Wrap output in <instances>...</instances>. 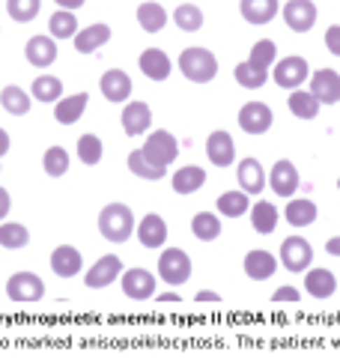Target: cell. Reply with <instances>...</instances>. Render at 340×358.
<instances>
[{"mask_svg":"<svg viewBox=\"0 0 340 358\" xmlns=\"http://www.w3.org/2000/svg\"><path fill=\"white\" fill-rule=\"evenodd\" d=\"M304 289H308L311 299H332L337 289V278L328 268H313V272L304 275Z\"/></svg>","mask_w":340,"mask_h":358,"instance_id":"cell-27","label":"cell"},{"mask_svg":"<svg viewBox=\"0 0 340 358\" xmlns=\"http://www.w3.org/2000/svg\"><path fill=\"white\" fill-rule=\"evenodd\" d=\"M311 96L320 105H337L340 102V75L334 69H320L311 78Z\"/></svg>","mask_w":340,"mask_h":358,"instance_id":"cell-13","label":"cell"},{"mask_svg":"<svg viewBox=\"0 0 340 358\" xmlns=\"http://www.w3.org/2000/svg\"><path fill=\"white\" fill-rule=\"evenodd\" d=\"M233 78H236V84L245 87V90H260V87L266 84L269 72H260V69H254V66L245 60V63H239V66L233 69Z\"/></svg>","mask_w":340,"mask_h":358,"instance_id":"cell-44","label":"cell"},{"mask_svg":"<svg viewBox=\"0 0 340 358\" xmlns=\"http://www.w3.org/2000/svg\"><path fill=\"white\" fill-rule=\"evenodd\" d=\"M39 6H42V0H6V13L18 24H27V21L36 18Z\"/></svg>","mask_w":340,"mask_h":358,"instance_id":"cell-43","label":"cell"},{"mask_svg":"<svg viewBox=\"0 0 340 358\" xmlns=\"http://www.w3.org/2000/svg\"><path fill=\"white\" fill-rule=\"evenodd\" d=\"M138 24L146 33H158V30L167 24V9L162 3H153V0H146V3L138 6Z\"/></svg>","mask_w":340,"mask_h":358,"instance_id":"cell-32","label":"cell"},{"mask_svg":"<svg viewBox=\"0 0 340 358\" xmlns=\"http://www.w3.org/2000/svg\"><path fill=\"white\" fill-rule=\"evenodd\" d=\"M87 102H90L87 93H75V96L60 99V102L54 105V120L60 122V126H72V122H78V120L84 117Z\"/></svg>","mask_w":340,"mask_h":358,"instance_id":"cell-25","label":"cell"},{"mask_svg":"<svg viewBox=\"0 0 340 358\" xmlns=\"http://www.w3.org/2000/svg\"><path fill=\"white\" fill-rule=\"evenodd\" d=\"M78 162H84V164H99L101 162V155H105V147H101V141L96 138V134H81L78 138Z\"/></svg>","mask_w":340,"mask_h":358,"instance_id":"cell-41","label":"cell"},{"mask_svg":"<svg viewBox=\"0 0 340 358\" xmlns=\"http://www.w3.org/2000/svg\"><path fill=\"white\" fill-rule=\"evenodd\" d=\"M191 233H194V239H200V242H215L221 236L218 215H212V212H197V215L191 218Z\"/></svg>","mask_w":340,"mask_h":358,"instance_id":"cell-34","label":"cell"},{"mask_svg":"<svg viewBox=\"0 0 340 358\" xmlns=\"http://www.w3.org/2000/svg\"><path fill=\"white\" fill-rule=\"evenodd\" d=\"M24 57L30 66H36V69H48L57 60V42L51 36H30L24 45Z\"/></svg>","mask_w":340,"mask_h":358,"instance_id":"cell-20","label":"cell"},{"mask_svg":"<svg viewBox=\"0 0 340 358\" xmlns=\"http://www.w3.org/2000/svg\"><path fill=\"white\" fill-rule=\"evenodd\" d=\"M111 42V27L108 24H90L84 30H78V36H75V51L78 54H93L99 51L101 45H108Z\"/></svg>","mask_w":340,"mask_h":358,"instance_id":"cell-26","label":"cell"},{"mask_svg":"<svg viewBox=\"0 0 340 358\" xmlns=\"http://www.w3.org/2000/svg\"><path fill=\"white\" fill-rule=\"evenodd\" d=\"M122 293L134 301L155 299V275L146 268H129V272H122Z\"/></svg>","mask_w":340,"mask_h":358,"instance_id":"cell-12","label":"cell"},{"mask_svg":"<svg viewBox=\"0 0 340 358\" xmlns=\"http://www.w3.org/2000/svg\"><path fill=\"white\" fill-rule=\"evenodd\" d=\"M271 122H275V114L263 102H248L239 108V126L245 134H266L271 129Z\"/></svg>","mask_w":340,"mask_h":358,"instance_id":"cell-11","label":"cell"},{"mask_svg":"<svg viewBox=\"0 0 340 358\" xmlns=\"http://www.w3.org/2000/svg\"><path fill=\"white\" fill-rule=\"evenodd\" d=\"M42 167L48 176H63L66 171H69V152H66L63 147H48L42 155Z\"/></svg>","mask_w":340,"mask_h":358,"instance_id":"cell-42","label":"cell"},{"mask_svg":"<svg viewBox=\"0 0 340 358\" xmlns=\"http://www.w3.org/2000/svg\"><path fill=\"white\" fill-rule=\"evenodd\" d=\"M325 251L332 254V257H340V236H334V239H328L325 242Z\"/></svg>","mask_w":340,"mask_h":358,"instance_id":"cell-49","label":"cell"},{"mask_svg":"<svg viewBox=\"0 0 340 358\" xmlns=\"http://www.w3.org/2000/svg\"><path fill=\"white\" fill-rule=\"evenodd\" d=\"M337 188H340V179H337Z\"/></svg>","mask_w":340,"mask_h":358,"instance_id":"cell-53","label":"cell"},{"mask_svg":"<svg viewBox=\"0 0 340 358\" xmlns=\"http://www.w3.org/2000/svg\"><path fill=\"white\" fill-rule=\"evenodd\" d=\"M6 152H9V134H6L3 129H0V159H3Z\"/></svg>","mask_w":340,"mask_h":358,"instance_id":"cell-51","label":"cell"},{"mask_svg":"<svg viewBox=\"0 0 340 358\" xmlns=\"http://www.w3.org/2000/svg\"><path fill=\"white\" fill-rule=\"evenodd\" d=\"M269 188L275 192L278 197H292L302 188V176H299V167L292 164L290 159H281L275 162V167H271L269 173Z\"/></svg>","mask_w":340,"mask_h":358,"instance_id":"cell-8","label":"cell"},{"mask_svg":"<svg viewBox=\"0 0 340 358\" xmlns=\"http://www.w3.org/2000/svg\"><path fill=\"white\" fill-rule=\"evenodd\" d=\"M60 9H66V13H75V9H81L84 6V0H54Z\"/></svg>","mask_w":340,"mask_h":358,"instance_id":"cell-48","label":"cell"},{"mask_svg":"<svg viewBox=\"0 0 340 358\" xmlns=\"http://www.w3.org/2000/svg\"><path fill=\"white\" fill-rule=\"evenodd\" d=\"M30 96L36 99V102H42V105H57L63 99V81L60 78H54V75H39L36 81H33V87H30Z\"/></svg>","mask_w":340,"mask_h":358,"instance_id":"cell-29","label":"cell"},{"mask_svg":"<svg viewBox=\"0 0 340 358\" xmlns=\"http://www.w3.org/2000/svg\"><path fill=\"white\" fill-rule=\"evenodd\" d=\"M302 299V293L296 287H281V289H275V296H271V301H299Z\"/></svg>","mask_w":340,"mask_h":358,"instance_id":"cell-46","label":"cell"},{"mask_svg":"<svg viewBox=\"0 0 340 358\" xmlns=\"http://www.w3.org/2000/svg\"><path fill=\"white\" fill-rule=\"evenodd\" d=\"M325 48H328V54L340 57V24H332L325 30Z\"/></svg>","mask_w":340,"mask_h":358,"instance_id":"cell-45","label":"cell"},{"mask_svg":"<svg viewBox=\"0 0 340 358\" xmlns=\"http://www.w3.org/2000/svg\"><path fill=\"white\" fill-rule=\"evenodd\" d=\"M129 171H132L134 176L146 179V182H158V179H164V176H167L164 167L150 164V162H146V155H143L141 150H134V152L129 155Z\"/></svg>","mask_w":340,"mask_h":358,"instance_id":"cell-39","label":"cell"},{"mask_svg":"<svg viewBox=\"0 0 340 358\" xmlns=\"http://www.w3.org/2000/svg\"><path fill=\"white\" fill-rule=\"evenodd\" d=\"M278 209L275 203H269V200H260V203L251 206V224H254V230L260 233V236H269V233H275L278 227Z\"/></svg>","mask_w":340,"mask_h":358,"instance_id":"cell-31","label":"cell"},{"mask_svg":"<svg viewBox=\"0 0 340 358\" xmlns=\"http://www.w3.org/2000/svg\"><path fill=\"white\" fill-rule=\"evenodd\" d=\"M290 114H296L299 120H316V114H320V102L311 96V90H296L290 99Z\"/></svg>","mask_w":340,"mask_h":358,"instance_id":"cell-36","label":"cell"},{"mask_svg":"<svg viewBox=\"0 0 340 358\" xmlns=\"http://www.w3.org/2000/svg\"><path fill=\"white\" fill-rule=\"evenodd\" d=\"M27 242H30V233H27L24 224H18V221L0 224V248L18 251V248H27Z\"/></svg>","mask_w":340,"mask_h":358,"instance_id":"cell-33","label":"cell"},{"mask_svg":"<svg viewBox=\"0 0 340 358\" xmlns=\"http://www.w3.org/2000/svg\"><path fill=\"white\" fill-rule=\"evenodd\" d=\"M120 272H122V260H120V257L117 254H105V257H99V260L87 268L84 287H90V289L111 287L120 278Z\"/></svg>","mask_w":340,"mask_h":358,"instance_id":"cell-9","label":"cell"},{"mask_svg":"<svg viewBox=\"0 0 340 358\" xmlns=\"http://www.w3.org/2000/svg\"><path fill=\"white\" fill-rule=\"evenodd\" d=\"M248 63H251L254 69L271 75V66L278 63V45L271 42V39H260L254 48H251V57H248Z\"/></svg>","mask_w":340,"mask_h":358,"instance_id":"cell-35","label":"cell"},{"mask_svg":"<svg viewBox=\"0 0 340 358\" xmlns=\"http://www.w3.org/2000/svg\"><path fill=\"white\" fill-rule=\"evenodd\" d=\"M9 209H13V197H9L6 188H0V221L9 215Z\"/></svg>","mask_w":340,"mask_h":358,"instance_id":"cell-47","label":"cell"},{"mask_svg":"<svg viewBox=\"0 0 340 358\" xmlns=\"http://www.w3.org/2000/svg\"><path fill=\"white\" fill-rule=\"evenodd\" d=\"M170 185H173L176 194H194V192H200V188L206 185V171L197 167V164H185V167H179V171L173 173Z\"/></svg>","mask_w":340,"mask_h":358,"instance_id":"cell-24","label":"cell"},{"mask_svg":"<svg viewBox=\"0 0 340 358\" xmlns=\"http://www.w3.org/2000/svg\"><path fill=\"white\" fill-rule=\"evenodd\" d=\"M236 179H239V192L245 194H260L266 188V171L257 159H242L236 167Z\"/></svg>","mask_w":340,"mask_h":358,"instance_id":"cell-19","label":"cell"},{"mask_svg":"<svg viewBox=\"0 0 340 358\" xmlns=\"http://www.w3.org/2000/svg\"><path fill=\"white\" fill-rule=\"evenodd\" d=\"M6 296L13 301H21V305H33V301L45 299V284L33 272H15L6 281Z\"/></svg>","mask_w":340,"mask_h":358,"instance_id":"cell-7","label":"cell"},{"mask_svg":"<svg viewBox=\"0 0 340 358\" xmlns=\"http://www.w3.org/2000/svg\"><path fill=\"white\" fill-rule=\"evenodd\" d=\"M197 301H221L218 293H212V289H200L197 293Z\"/></svg>","mask_w":340,"mask_h":358,"instance_id":"cell-50","label":"cell"},{"mask_svg":"<svg viewBox=\"0 0 340 358\" xmlns=\"http://www.w3.org/2000/svg\"><path fill=\"white\" fill-rule=\"evenodd\" d=\"M122 131L129 134V138H141V134L153 126V108L146 102H129L126 108H122Z\"/></svg>","mask_w":340,"mask_h":358,"instance_id":"cell-14","label":"cell"},{"mask_svg":"<svg viewBox=\"0 0 340 358\" xmlns=\"http://www.w3.org/2000/svg\"><path fill=\"white\" fill-rule=\"evenodd\" d=\"M173 21H176V27L179 30H185V33H197L203 27V13L194 6V3H179L173 9Z\"/></svg>","mask_w":340,"mask_h":358,"instance_id":"cell-40","label":"cell"},{"mask_svg":"<svg viewBox=\"0 0 340 358\" xmlns=\"http://www.w3.org/2000/svg\"><path fill=\"white\" fill-rule=\"evenodd\" d=\"M141 152L146 155V162H150V164L164 167V171H167V167L176 162V155H179V141H176L170 131L158 129V131H153L150 138H146V143L141 147Z\"/></svg>","mask_w":340,"mask_h":358,"instance_id":"cell-3","label":"cell"},{"mask_svg":"<svg viewBox=\"0 0 340 358\" xmlns=\"http://www.w3.org/2000/svg\"><path fill=\"white\" fill-rule=\"evenodd\" d=\"M0 105H3V110L6 114H13V117H27L33 99L21 87L9 84V87H3V93H0Z\"/></svg>","mask_w":340,"mask_h":358,"instance_id":"cell-30","label":"cell"},{"mask_svg":"<svg viewBox=\"0 0 340 358\" xmlns=\"http://www.w3.org/2000/svg\"><path fill=\"white\" fill-rule=\"evenodd\" d=\"M239 13L248 24L260 27V24H269L281 13V3L278 0H239Z\"/></svg>","mask_w":340,"mask_h":358,"instance_id":"cell-22","label":"cell"},{"mask_svg":"<svg viewBox=\"0 0 340 358\" xmlns=\"http://www.w3.org/2000/svg\"><path fill=\"white\" fill-rule=\"evenodd\" d=\"M138 66H141V72L150 78V81H167L170 78V57L162 51V48H146L141 57H138Z\"/></svg>","mask_w":340,"mask_h":358,"instance_id":"cell-23","label":"cell"},{"mask_svg":"<svg viewBox=\"0 0 340 358\" xmlns=\"http://www.w3.org/2000/svg\"><path fill=\"white\" fill-rule=\"evenodd\" d=\"M158 301H170V305H179V301H183V299H179V293H162V296H155Z\"/></svg>","mask_w":340,"mask_h":358,"instance_id":"cell-52","label":"cell"},{"mask_svg":"<svg viewBox=\"0 0 340 358\" xmlns=\"http://www.w3.org/2000/svg\"><path fill=\"white\" fill-rule=\"evenodd\" d=\"M287 272H308V266L313 263V248L304 236H290L281 242V260Z\"/></svg>","mask_w":340,"mask_h":358,"instance_id":"cell-6","label":"cell"},{"mask_svg":"<svg viewBox=\"0 0 340 358\" xmlns=\"http://www.w3.org/2000/svg\"><path fill=\"white\" fill-rule=\"evenodd\" d=\"M48 30H51V39H75L78 36V18H75V13H66V9L54 13L48 18Z\"/></svg>","mask_w":340,"mask_h":358,"instance_id":"cell-38","label":"cell"},{"mask_svg":"<svg viewBox=\"0 0 340 358\" xmlns=\"http://www.w3.org/2000/svg\"><path fill=\"white\" fill-rule=\"evenodd\" d=\"M242 266H245V275L251 278V281H269V278L278 272V260L269 251H263V248L248 251Z\"/></svg>","mask_w":340,"mask_h":358,"instance_id":"cell-21","label":"cell"},{"mask_svg":"<svg viewBox=\"0 0 340 358\" xmlns=\"http://www.w3.org/2000/svg\"><path fill=\"white\" fill-rule=\"evenodd\" d=\"M316 203L308 197H292L290 203H287V212H283V218H287L292 227H311V224L316 221Z\"/></svg>","mask_w":340,"mask_h":358,"instance_id":"cell-28","label":"cell"},{"mask_svg":"<svg viewBox=\"0 0 340 358\" xmlns=\"http://www.w3.org/2000/svg\"><path fill=\"white\" fill-rule=\"evenodd\" d=\"M134 215L126 203H108L105 209L99 212V233L105 236L108 242H126L132 239L134 233Z\"/></svg>","mask_w":340,"mask_h":358,"instance_id":"cell-1","label":"cell"},{"mask_svg":"<svg viewBox=\"0 0 340 358\" xmlns=\"http://www.w3.org/2000/svg\"><path fill=\"white\" fill-rule=\"evenodd\" d=\"M218 212L227 218H242L245 212H251V200L245 192H224L218 197Z\"/></svg>","mask_w":340,"mask_h":358,"instance_id":"cell-37","label":"cell"},{"mask_svg":"<svg viewBox=\"0 0 340 358\" xmlns=\"http://www.w3.org/2000/svg\"><path fill=\"white\" fill-rule=\"evenodd\" d=\"M84 260H81V251L72 248V245H60V248L51 251V272L57 278H75L81 275Z\"/></svg>","mask_w":340,"mask_h":358,"instance_id":"cell-17","label":"cell"},{"mask_svg":"<svg viewBox=\"0 0 340 358\" xmlns=\"http://www.w3.org/2000/svg\"><path fill=\"white\" fill-rule=\"evenodd\" d=\"M283 24L292 33H308L316 24V6L311 0H287V6L281 9Z\"/></svg>","mask_w":340,"mask_h":358,"instance_id":"cell-10","label":"cell"},{"mask_svg":"<svg viewBox=\"0 0 340 358\" xmlns=\"http://www.w3.org/2000/svg\"><path fill=\"white\" fill-rule=\"evenodd\" d=\"M206 155L215 167H230L236 162V143L230 138V131H224V129L212 131L206 138Z\"/></svg>","mask_w":340,"mask_h":358,"instance_id":"cell-15","label":"cell"},{"mask_svg":"<svg viewBox=\"0 0 340 358\" xmlns=\"http://www.w3.org/2000/svg\"><path fill=\"white\" fill-rule=\"evenodd\" d=\"M99 87H101V96H105L108 102H113V105L129 102V96H132V78L122 69H108L105 75H101Z\"/></svg>","mask_w":340,"mask_h":358,"instance_id":"cell-16","label":"cell"},{"mask_svg":"<svg viewBox=\"0 0 340 358\" xmlns=\"http://www.w3.org/2000/svg\"><path fill=\"white\" fill-rule=\"evenodd\" d=\"M158 278L167 287H183L191 278V260L183 248H167L158 257Z\"/></svg>","mask_w":340,"mask_h":358,"instance_id":"cell-4","label":"cell"},{"mask_svg":"<svg viewBox=\"0 0 340 358\" xmlns=\"http://www.w3.org/2000/svg\"><path fill=\"white\" fill-rule=\"evenodd\" d=\"M271 78H275V84L281 90H292V93H296V90L311 78V66L304 57H283L271 66Z\"/></svg>","mask_w":340,"mask_h":358,"instance_id":"cell-5","label":"cell"},{"mask_svg":"<svg viewBox=\"0 0 340 358\" xmlns=\"http://www.w3.org/2000/svg\"><path fill=\"white\" fill-rule=\"evenodd\" d=\"M134 233H138V239H141L143 248H162L164 239H167V224H164L162 215L150 212V215H143V218L138 221Z\"/></svg>","mask_w":340,"mask_h":358,"instance_id":"cell-18","label":"cell"},{"mask_svg":"<svg viewBox=\"0 0 340 358\" xmlns=\"http://www.w3.org/2000/svg\"><path fill=\"white\" fill-rule=\"evenodd\" d=\"M179 72H183L188 81L194 84H209L215 75H218V60L209 48H185L179 54Z\"/></svg>","mask_w":340,"mask_h":358,"instance_id":"cell-2","label":"cell"}]
</instances>
